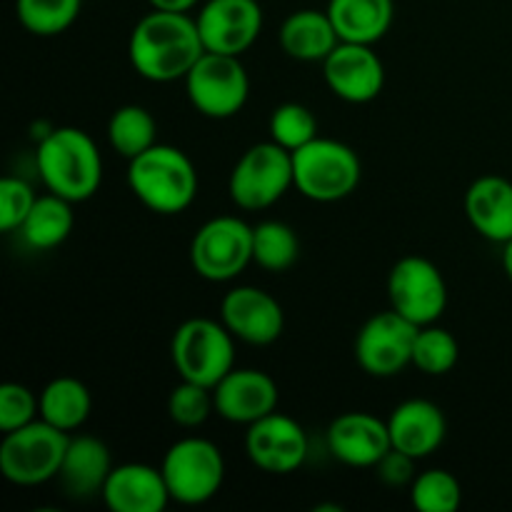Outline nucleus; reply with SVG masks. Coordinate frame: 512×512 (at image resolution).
Here are the masks:
<instances>
[{
  "label": "nucleus",
  "mask_w": 512,
  "mask_h": 512,
  "mask_svg": "<svg viewBox=\"0 0 512 512\" xmlns=\"http://www.w3.org/2000/svg\"><path fill=\"white\" fill-rule=\"evenodd\" d=\"M460 358V345L453 333L435 325H423L418 330L413 348V365L425 375H445L455 368Z\"/></svg>",
  "instance_id": "obj_31"
},
{
  "label": "nucleus",
  "mask_w": 512,
  "mask_h": 512,
  "mask_svg": "<svg viewBox=\"0 0 512 512\" xmlns=\"http://www.w3.org/2000/svg\"><path fill=\"white\" fill-rule=\"evenodd\" d=\"M70 435L43 418L5 433L0 443V470L5 480L20 488L58 478Z\"/></svg>",
  "instance_id": "obj_5"
},
{
  "label": "nucleus",
  "mask_w": 512,
  "mask_h": 512,
  "mask_svg": "<svg viewBox=\"0 0 512 512\" xmlns=\"http://www.w3.org/2000/svg\"><path fill=\"white\" fill-rule=\"evenodd\" d=\"M220 320L248 345H270L283 335L285 313L278 300L253 285L233 288L220 303Z\"/></svg>",
  "instance_id": "obj_16"
},
{
  "label": "nucleus",
  "mask_w": 512,
  "mask_h": 512,
  "mask_svg": "<svg viewBox=\"0 0 512 512\" xmlns=\"http://www.w3.org/2000/svg\"><path fill=\"white\" fill-rule=\"evenodd\" d=\"M155 133H158V125L143 105H123V108L115 110L108 123L110 145H113L115 153L128 160L138 158L140 153L153 148Z\"/></svg>",
  "instance_id": "obj_27"
},
{
  "label": "nucleus",
  "mask_w": 512,
  "mask_h": 512,
  "mask_svg": "<svg viewBox=\"0 0 512 512\" xmlns=\"http://www.w3.org/2000/svg\"><path fill=\"white\" fill-rule=\"evenodd\" d=\"M418 325L410 323L398 310L373 315L360 328L355 340V358L360 368L373 378H393L400 370L413 365V348Z\"/></svg>",
  "instance_id": "obj_11"
},
{
  "label": "nucleus",
  "mask_w": 512,
  "mask_h": 512,
  "mask_svg": "<svg viewBox=\"0 0 512 512\" xmlns=\"http://www.w3.org/2000/svg\"><path fill=\"white\" fill-rule=\"evenodd\" d=\"M215 413L228 423L253 425L255 420L275 413L278 408V385L263 370L233 368L213 388Z\"/></svg>",
  "instance_id": "obj_17"
},
{
  "label": "nucleus",
  "mask_w": 512,
  "mask_h": 512,
  "mask_svg": "<svg viewBox=\"0 0 512 512\" xmlns=\"http://www.w3.org/2000/svg\"><path fill=\"white\" fill-rule=\"evenodd\" d=\"M190 263L210 283L238 278L253 263V228L233 215L208 220L190 243Z\"/></svg>",
  "instance_id": "obj_10"
},
{
  "label": "nucleus",
  "mask_w": 512,
  "mask_h": 512,
  "mask_svg": "<svg viewBox=\"0 0 512 512\" xmlns=\"http://www.w3.org/2000/svg\"><path fill=\"white\" fill-rule=\"evenodd\" d=\"M90 408H93V400H90L88 388L70 375L50 380L40 393V418L65 433L78 430L88 420Z\"/></svg>",
  "instance_id": "obj_25"
},
{
  "label": "nucleus",
  "mask_w": 512,
  "mask_h": 512,
  "mask_svg": "<svg viewBox=\"0 0 512 512\" xmlns=\"http://www.w3.org/2000/svg\"><path fill=\"white\" fill-rule=\"evenodd\" d=\"M375 473L390 488H403V485L413 483L415 480V458H410L403 450L390 448L388 453L380 458V463L375 465Z\"/></svg>",
  "instance_id": "obj_36"
},
{
  "label": "nucleus",
  "mask_w": 512,
  "mask_h": 512,
  "mask_svg": "<svg viewBox=\"0 0 512 512\" xmlns=\"http://www.w3.org/2000/svg\"><path fill=\"white\" fill-rule=\"evenodd\" d=\"M235 335L210 318H190L175 330L170 358L180 380L213 390L235 368Z\"/></svg>",
  "instance_id": "obj_4"
},
{
  "label": "nucleus",
  "mask_w": 512,
  "mask_h": 512,
  "mask_svg": "<svg viewBox=\"0 0 512 512\" xmlns=\"http://www.w3.org/2000/svg\"><path fill=\"white\" fill-rule=\"evenodd\" d=\"M328 448L335 460L350 468H375L393 448L388 420L370 413H345L328 428Z\"/></svg>",
  "instance_id": "obj_18"
},
{
  "label": "nucleus",
  "mask_w": 512,
  "mask_h": 512,
  "mask_svg": "<svg viewBox=\"0 0 512 512\" xmlns=\"http://www.w3.org/2000/svg\"><path fill=\"white\" fill-rule=\"evenodd\" d=\"M503 265H505V273H508V278L512 280V238L505 243V250H503Z\"/></svg>",
  "instance_id": "obj_38"
},
{
  "label": "nucleus",
  "mask_w": 512,
  "mask_h": 512,
  "mask_svg": "<svg viewBox=\"0 0 512 512\" xmlns=\"http://www.w3.org/2000/svg\"><path fill=\"white\" fill-rule=\"evenodd\" d=\"M35 200L38 198L25 180L13 178V175L0 180V230L3 233L18 230L33 210Z\"/></svg>",
  "instance_id": "obj_34"
},
{
  "label": "nucleus",
  "mask_w": 512,
  "mask_h": 512,
  "mask_svg": "<svg viewBox=\"0 0 512 512\" xmlns=\"http://www.w3.org/2000/svg\"><path fill=\"white\" fill-rule=\"evenodd\" d=\"M160 473L175 503L203 505L223 488L225 460L218 445L210 440L183 438L170 445Z\"/></svg>",
  "instance_id": "obj_8"
},
{
  "label": "nucleus",
  "mask_w": 512,
  "mask_h": 512,
  "mask_svg": "<svg viewBox=\"0 0 512 512\" xmlns=\"http://www.w3.org/2000/svg\"><path fill=\"white\" fill-rule=\"evenodd\" d=\"M100 495L113 512H160L173 500L163 473L143 463H125L110 470Z\"/></svg>",
  "instance_id": "obj_19"
},
{
  "label": "nucleus",
  "mask_w": 512,
  "mask_h": 512,
  "mask_svg": "<svg viewBox=\"0 0 512 512\" xmlns=\"http://www.w3.org/2000/svg\"><path fill=\"white\" fill-rule=\"evenodd\" d=\"M153 10H170V13H188L198 5V0H148Z\"/></svg>",
  "instance_id": "obj_37"
},
{
  "label": "nucleus",
  "mask_w": 512,
  "mask_h": 512,
  "mask_svg": "<svg viewBox=\"0 0 512 512\" xmlns=\"http://www.w3.org/2000/svg\"><path fill=\"white\" fill-rule=\"evenodd\" d=\"M388 428L393 448L403 450L415 460L433 455L448 433L443 410L430 400L420 398L400 403L388 418Z\"/></svg>",
  "instance_id": "obj_20"
},
{
  "label": "nucleus",
  "mask_w": 512,
  "mask_h": 512,
  "mask_svg": "<svg viewBox=\"0 0 512 512\" xmlns=\"http://www.w3.org/2000/svg\"><path fill=\"white\" fill-rule=\"evenodd\" d=\"M295 188L315 203H335L358 188L360 160L353 148L330 138H315L293 153Z\"/></svg>",
  "instance_id": "obj_6"
},
{
  "label": "nucleus",
  "mask_w": 512,
  "mask_h": 512,
  "mask_svg": "<svg viewBox=\"0 0 512 512\" xmlns=\"http://www.w3.org/2000/svg\"><path fill=\"white\" fill-rule=\"evenodd\" d=\"M15 13L28 33L50 38L65 33L75 23L80 0H15Z\"/></svg>",
  "instance_id": "obj_29"
},
{
  "label": "nucleus",
  "mask_w": 512,
  "mask_h": 512,
  "mask_svg": "<svg viewBox=\"0 0 512 512\" xmlns=\"http://www.w3.org/2000/svg\"><path fill=\"white\" fill-rule=\"evenodd\" d=\"M328 15L343 43L373 45L393 25V0H330Z\"/></svg>",
  "instance_id": "obj_24"
},
{
  "label": "nucleus",
  "mask_w": 512,
  "mask_h": 512,
  "mask_svg": "<svg viewBox=\"0 0 512 512\" xmlns=\"http://www.w3.org/2000/svg\"><path fill=\"white\" fill-rule=\"evenodd\" d=\"M300 255L298 235L280 220H265L253 228V263L270 273L293 268Z\"/></svg>",
  "instance_id": "obj_28"
},
{
  "label": "nucleus",
  "mask_w": 512,
  "mask_h": 512,
  "mask_svg": "<svg viewBox=\"0 0 512 512\" xmlns=\"http://www.w3.org/2000/svg\"><path fill=\"white\" fill-rule=\"evenodd\" d=\"M388 295L393 310L418 328L433 325L448 305V285L430 260L408 255L390 270Z\"/></svg>",
  "instance_id": "obj_12"
},
{
  "label": "nucleus",
  "mask_w": 512,
  "mask_h": 512,
  "mask_svg": "<svg viewBox=\"0 0 512 512\" xmlns=\"http://www.w3.org/2000/svg\"><path fill=\"white\" fill-rule=\"evenodd\" d=\"M195 23L208 53L240 55L263 30V8L258 0H208Z\"/></svg>",
  "instance_id": "obj_13"
},
{
  "label": "nucleus",
  "mask_w": 512,
  "mask_h": 512,
  "mask_svg": "<svg viewBox=\"0 0 512 512\" xmlns=\"http://www.w3.org/2000/svg\"><path fill=\"white\" fill-rule=\"evenodd\" d=\"M205 53L198 23L188 13L153 10L130 33L128 55L135 73L153 83L185 80Z\"/></svg>",
  "instance_id": "obj_1"
},
{
  "label": "nucleus",
  "mask_w": 512,
  "mask_h": 512,
  "mask_svg": "<svg viewBox=\"0 0 512 512\" xmlns=\"http://www.w3.org/2000/svg\"><path fill=\"white\" fill-rule=\"evenodd\" d=\"M213 410V390L190 380H183L168 398V415L180 428H200Z\"/></svg>",
  "instance_id": "obj_33"
},
{
  "label": "nucleus",
  "mask_w": 512,
  "mask_h": 512,
  "mask_svg": "<svg viewBox=\"0 0 512 512\" xmlns=\"http://www.w3.org/2000/svg\"><path fill=\"white\" fill-rule=\"evenodd\" d=\"M410 500L420 512H455L463 503V488L448 470H425L413 480Z\"/></svg>",
  "instance_id": "obj_30"
},
{
  "label": "nucleus",
  "mask_w": 512,
  "mask_h": 512,
  "mask_svg": "<svg viewBox=\"0 0 512 512\" xmlns=\"http://www.w3.org/2000/svg\"><path fill=\"white\" fill-rule=\"evenodd\" d=\"M113 463H110L108 445L93 435H80L68 440L63 465H60V483L73 498H90L103 493Z\"/></svg>",
  "instance_id": "obj_22"
},
{
  "label": "nucleus",
  "mask_w": 512,
  "mask_h": 512,
  "mask_svg": "<svg viewBox=\"0 0 512 512\" xmlns=\"http://www.w3.org/2000/svg\"><path fill=\"white\" fill-rule=\"evenodd\" d=\"M38 170L45 188L70 203L93 198L103 180L98 145L80 128H55L40 138Z\"/></svg>",
  "instance_id": "obj_2"
},
{
  "label": "nucleus",
  "mask_w": 512,
  "mask_h": 512,
  "mask_svg": "<svg viewBox=\"0 0 512 512\" xmlns=\"http://www.w3.org/2000/svg\"><path fill=\"white\" fill-rule=\"evenodd\" d=\"M338 43V30L328 10H295L280 28V45L290 58L300 63H318V60L323 63L338 48Z\"/></svg>",
  "instance_id": "obj_23"
},
{
  "label": "nucleus",
  "mask_w": 512,
  "mask_h": 512,
  "mask_svg": "<svg viewBox=\"0 0 512 512\" xmlns=\"http://www.w3.org/2000/svg\"><path fill=\"white\" fill-rule=\"evenodd\" d=\"M40 410V400L20 383L0 385V430L10 433L33 423Z\"/></svg>",
  "instance_id": "obj_35"
},
{
  "label": "nucleus",
  "mask_w": 512,
  "mask_h": 512,
  "mask_svg": "<svg viewBox=\"0 0 512 512\" xmlns=\"http://www.w3.org/2000/svg\"><path fill=\"white\" fill-rule=\"evenodd\" d=\"M295 185L293 153L275 140L258 143L243 153L230 173V198L243 210H263L278 203Z\"/></svg>",
  "instance_id": "obj_7"
},
{
  "label": "nucleus",
  "mask_w": 512,
  "mask_h": 512,
  "mask_svg": "<svg viewBox=\"0 0 512 512\" xmlns=\"http://www.w3.org/2000/svg\"><path fill=\"white\" fill-rule=\"evenodd\" d=\"M318 138V120L305 105L283 103L270 115V140L295 153Z\"/></svg>",
  "instance_id": "obj_32"
},
{
  "label": "nucleus",
  "mask_w": 512,
  "mask_h": 512,
  "mask_svg": "<svg viewBox=\"0 0 512 512\" xmlns=\"http://www.w3.org/2000/svg\"><path fill=\"white\" fill-rule=\"evenodd\" d=\"M328 88L345 103H370L383 93L385 65L373 45L343 43L323 60Z\"/></svg>",
  "instance_id": "obj_15"
},
{
  "label": "nucleus",
  "mask_w": 512,
  "mask_h": 512,
  "mask_svg": "<svg viewBox=\"0 0 512 512\" xmlns=\"http://www.w3.org/2000/svg\"><path fill=\"white\" fill-rule=\"evenodd\" d=\"M245 450L253 465H258L265 473L288 475L308 458V438L293 418L270 413L248 425Z\"/></svg>",
  "instance_id": "obj_14"
},
{
  "label": "nucleus",
  "mask_w": 512,
  "mask_h": 512,
  "mask_svg": "<svg viewBox=\"0 0 512 512\" xmlns=\"http://www.w3.org/2000/svg\"><path fill=\"white\" fill-rule=\"evenodd\" d=\"M128 185L148 210L175 215L190 208L198 193V173L188 155L173 145H158L130 160Z\"/></svg>",
  "instance_id": "obj_3"
},
{
  "label": "nucleus",
  "mask_w": 512,
  "mask_h": 512,
  "mask_svg": "<svg viewBox=\"0 0 512 512\" xmlns=\"http://www.w3.org/2000/svg\"><path fill=\"white\" fill-rule=\"evenodd\" d=\"M70 200L50 193L35 200L33 210L28 213L25 223L20 225L25 243L35 250H50L65 243V238L73 230V210Z\"/></svg>",
  "instance_id": "obj_26"
},
{
  "label": "nucleus",
  "mask_w": 512,
  "mask_h": 512,
  "mask_svg": "<svg viewBox=\"0 0 512 512\" xmlns=\"http://www.w3.org/2000/svg\"><path fill=\"white\" fill-rule=\"evenodd\" d=\"M185 90L198 113L208 118H233L243 110L250 95V80L240 55L208 53L185 75Z\"/></svg>",
  "instance_id": "obj_9"
},
{
  "label": "nucleus",
  "mask_w": 512,
  "mask_h": 512,
  "mask_svg": "<svg viewBox=\"0 0 512 512\" xmlns=\"http://www.w3.org/2000/svg\"><path fill=\"white\" fill-rule=\"evenodd\" d=\"M465 213L470 225L493 243L512 238V183L500 175H485L470 185L465 195Z\"/></svg>",
  "instance_id": "obj_21"
}]
</instances>
